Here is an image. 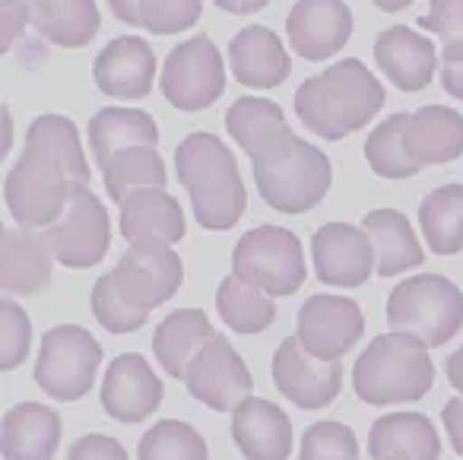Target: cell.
<instances>
[{
	"label": "cell",
	"instance_id": "83f0119b",
	"mask_svg": "<svg viewBox=\"0 0 463 460\" xmlns=\"http://www.w3.org/2000/svg\"><path fill=\"white\" fill-rule=\"evenodd\" d=\"M33 26L58 48H83L102 29L96 0H29Z\"/></svg>",
	"mask_w": 463,
	"mask_h": 460
},
{
	"label": "cell",
	"instance_id": "30bf717a",
	"mask_svg": "<svg viewBox=\"0 0 463 460\" xmlns=\"http://www.w3.org/2000/svg\"><path fill=\"white\" fill-rule=\"evenodd\" d=\"M159 86L165 102L181 111H203L216 105L225 92V67L210 35L200 33L175 45L162 67Z\"/></svg>",
	"mask_w": 463,
	"mask_h": 460
},
{
	"label": "cell",
	"instance_id": "7a4b0ae2",
	"mask_svg": "<svg viewBox=\"0 0 463 460\" xmlns=\"http://www.w3.org/2000/svg\"><path fill=\"white\" fill-rule=\"evenodd\" d=\"M184 283V264L168 242H134L121 261L99 276L90 305L109 333H134L146 324L149 311L165 305Z\"/></svg>",
	"mask_w": 463,
	"mask_h": 460
},
{
	"label": "cell",
	"instance_id": "ee69618b",
	"mask_svg": "<svg viewBox=\"0 0 463 460\" xmlns=\"http://www.w3.org/2000/svg\"><path fill=\"white\" fill-rule=\"evenodd\" d=\"M441 422H444V432L450 438V447L463 457V397H450L441 409Z\"/></svg>",
	"mask_w": 463,
	"mask_h": 460
},
{
	"label": "cell",
	"instance_id": "60d3db41",
	"mask_svg": "<svg viewBox=\"0 0 463 460\" xmlns=\"http://www.w3.org/2000/svg\"><path fill=\"white\" fill-rule=\"evenodd\" d=\"M67 460H128V451L111 435H83L71 445Z\"/></svg>",
	"mask_w": 463,
	"mask_h": 460
},
{
	"label": "cell",
	"instance_id": "b9f144b4",
	"mask_svg": "<svg viewBox=\"0 0 463 460\" xmlns=\"http://www.w3.org/2000/svg\"><path fill=\"white\" fill-rule=\"evenodd\" d=\"M441 90L450 99L463 102V42H450L444 45L441 54Z\"/></svg>",
	"mask_w": 463,
	"mask_h": 460
},
{
	"label": "cell",
	"instance_id": "ab89813d",
	"mask_svg": "<svg viewBox=\"0 0 463 460\" xmlns=\"http://www.w3.org/2000/svg\"><path fill=\"white\" fill-rule=\"evenodd\" d=\"M419 29H431L444 42H463V0H431L429 14L419 20Z\"/></svg>",
	"mask_w": 463,
	"mask_h": 460
},
{
	"label": "cell",
	"instance_id": "9c48e42d",
	"mask_svg": "<svg viewBox=\"0 0 463 460\" xmlns=\"http://www.w3.org/2000/svg\"><path fill=\"white\" fill-rule=\"evenodd\" d=\"M99 365H102L99 340L80 324H58L42 333L35 384L54 400H83L96 384Z\"/></svg>",
	"mask_w": 463,
	"mask_h": 460
},
{
	"label": "cell",
	"instance_id": "74e56055",
	"mask_svg": "<svg viewBox=\"0 0 463 460\" xmlns=\"http://www.w3.org/2000/svg\"><path fill=\"white\" fill-rule=\"evenodd\" d=\"M29 346H33L29 314L7 295L0 302V369H20L23 359L29 356Z\"/></svg>",
	"mask_w": 463,
	"mask_h": 460
},
{
	"label": "cell",
	"instance_id": "52a82bcc",
	"mask_svg": "<svg viewBox=\"0 0 463 460\" xmlns=\"http://www.w3.org/2000/svg\"><path fill=\"white\" fill-rule=\"evenodd\" d=\"M391 331L412 333L429 350L444 346L463 327V292L457 283L438 273H419L397 283L387 299Z\"/></svg>",
	"mask_w": 463,
	"mask_h": 460
},
{
	"label": "cell",
	"instance_id": "ffe728a7",
	"mask_svg": "<svg viewBox=\"0 0 463 460\" xmlns=\"http://www.w3.org/2000/svg\"><path fill=\"white\" fill-rule=\"evenodd\" d=\"M374 61L387 80L403 92H419L431 83L438 67V54L431 39L419 35L410 26H393L374 39Z\"/></svg>",
	"mask_w": 463,
	"mask_h": 460
},
{
	"label": "cell",
	"instance_id": "44dd1931",
	"mask_svg": "<svg viewBox=\"0 0 463 460\" xmlns=\"http://www.w3.org/2000/svg\"><path fill=\"white\" fill-rule=\"evenodd\" d=\"M52 248L33 229L0 232V289L4 295H39L52 283Z\"/></svg>",
	"mask_w": 463,
	"mask_h": 460
},
{
	"label": "cell",
	"instance_id": "f1b7e54d",
	"mask_svg": "<svg viewBox=\"0 0 463 460\" xmlns=\"http://www.w3.org/2000/svg\"><path fill=\"white\" fill-rule=\"evenodd\" d=\"M362 229L372 235L374 257H378V276H397L403 270H412L425 261L422 244L412 232L410 219L400 210H372L362 219Z\"/></svg>",
	"mask_w": 463,
	"mask_h": 460
},
{
	"label": "cell",
	"instance_id": "7bdbcfd3",
	"mask_svg": "<svg viewBox=\"0 0 463 460\" xmlns=\"http://www.w3.org/2000/svg\"><path fill=\"white\" fill-rule=\"evenodd\" d=\"M4 4V52H10L14 39L23 33L26 20H33V4L29 0H0Z\"/></svg>",
	"mask_w": 463,
	"mask_h": 460
},
{
	"label": "cell",
	"instance_id": "7402d4cb",
	"mask_svg": "<svg viewBox=\"0 0 463 460\" xmlns=\"http://www.w3.org/2000/svg\"><path fill=\"white\" fill-rule=\"evenodd\" d=\"M229 67L239 83L251 86V90H273L289 77L292 61L273 29L248 26L239 35H232Z\"/></svg>",
	"mask_w": 463,
	"mask_h": 460
},
{
	"label": "cell",
	"instance_id": "8fae6325",
	"mask_svg": "<svg viewBox=\"0 0 463 460\" xmlns=\"http://www.w3.org/2000/svg\"><path fill=\"white\" fill-rule=\"evenodd\" d=\"M45 242L52 248L54 261L71 270L96 267L111 244V219L102 200L90 191V185H80L71 206L58 223H52L45 232Z\"/></svg>",
	"mask_w": 463,
	"mask_h": 460
},
{
	"label": "cell",
	"instance_id": "7dc6e473",
	"mask_svg": "<svg viewBox=\"0 0 463 460\" xmlns=\"http://www.w3.org/2000/svg\"><path fill=\"white\" fill-rule=\"evenodd\" d=\"M444 371H448L450 388H457L463 394V346L457 352H450L448 362H444Z\"/></svg>",
	"mask_w": 463,
	"mask_h": 460
},
{
	"label": "cell",
	"instance_id": "7c38bea8",
	"mask_svg": "<svg viewBox=\"0 0 463 460\" xmlns=\"http://www.w3.org/2000/svg\"><path fill=\"white\" fill-rule=\"evenodd\" d=\"M184 388L197 403L216 413H229L241 400H248L254 390V378L248 371L245 359L235 352V346L216 333L203 350L197 352L184 371Z\"/></svg>",
	"mask_w": 463,
	"mask_h": 460
},
{
	"label": "cell",
	"instance_id": "e575fe53",
	"mask_svg": "<svg viewBox=\"0 0 463 460\" xmlns=\"http://www.w3.org/2000/svg\"><path fill=\"white\" fill-rule=\"evenodd\" d=\"M406 118H410V111H397V115L384 118V121L368 134L365 159L378 178L403 181V178H412V175L422 172V166L406 153V143H403Z\"/></svg>",
	"mask_w": 463,
	"mask_h": 460
},
{
	"label": "cell",
	"instance_id": "ba28073f",
	"mask_svg": "<svg viewBox=\"0 0 463 460\" xmlns=\"http://www.w3.org/2000/svg\"><path fill=\"white\" fill-rule=\"evenodd\" d=\"M232 273L267 295H292L305 283V254L296 232L283 225H258L232 251Z\"/></svg>",
	"mask_w": 463,
	"mask_h": 460
},
{
	"label": "cell",
	"instance_id": "3957f363",
	"mask_svg": "<svg viewBox=\"0 0 463 460\" xmlns=\"http://www.w3.org/2000/svg\"><path fill=\"white\" fill-rule=\"evenodd\" d=\"M175 172L191 194V210L197 225L210 232H225L248 210V191L232 156L219 137L194 130L175 149Z\"/></svg>",
	"mask_w": 463,
	"mask_h": 460
},
{
	"label": "cell",
	"instance_id": "5b68a950",
	"mask_svg": "<svg viewBox=\"0 0 463 460\" xmlns=\"http://www.w3.org/2000/svg\"><path fill=\"white\" fill-rule=\"evenodd\" d=\"M435 384L429 346L412 333H381L353 365V390L368 407L416 403Z\"/></svg>",
	"mask_w": 463,
	"mask_h": 460
},
{
	"label": "cell",
	"instance_id": "8d00e7d4",
	"mask_svg": "<svg viewBox=\"0 0 463 460\" xmlns=\"http://www.w3.org/2000/svg\"><path fill=\"white\" fill-rule=\"evenodd\" d=\"M298 460H359V438L343 422H315L305 428Z\"/></svg>",
	"mask_w": 463,
	"mask_h": 460
},
{
	"label": "cell",
	"instance_id": "f35d334b",
	"mask_svg": "<svg viewBox=\"0 0 463 460\" xmlns=\"http://www.w3.org/2000/svg\"><path fill=\"white\" fill-rule=\"evenodd\" d=\"M203 14V0H143L140 29L153 35H175L191 29Z\"/></svg>",
	"mask_w": 463,
	"mask_h": 460
},
{
	"label": "cell",
	"instance_id": "4316f807",
	"mask_svg": "<svg viewBox=\"0 0 463 460\" xmlns=\"http://www.w3.org/2000/svg\"><path fill=\"white\" fill-rule=\"evenodd\" d=\"M213 337H216V331H213L210 318H206L200 308H178V311L165 314V321L156 327L153 352L168 378L184 381L187 365L197 359V352L203 350Z\"/></svg>",
	"mask_w": 463,
	"mask_h": 460
},
{
	"label": "cell",
	"instance_id": "c3c4849f",
	"mask_svg": "<svg viewBox=\"0 0 463 460\" xmlns=\"http://www.w3.org/2000/svg\"><path fill=\"white\" fill-rule=\"evenodd\" d=\"M374 7L384 10V14H397V10H406L412 4V0H372Z\"/></svg>",
	"mask_w": 463,
	"mask_h": 460
},
{
	"label": "cell",
	"instance_id": "f6af8a7d",
	"mask_svg": "<svg viewBox=\"0 0 463 460\" xmlns=\"http://www.w3.org/2000/svg\"><path fill=\"white\" fill-rule=\"evenodd\" d=\"M111 14H115V20L128 23V26H140V7L143 0H109Z\"/></svg>",
	"mask_w": 463,
	"mask_h": 460
},
{
	"label": "cell",
	"instance_id": "d6986e66",
	"mask_svg": "<svg viewBox=\"0 0 463 460\" xmlns=\"http://www.w3.org/2000/svg\"><path fill=\"white\" fill-rule=\"evenodd\" d=\"M232 441L245 460H289L292 422L277 403L248 397L232 409Z\"/></svg>",
	"mask_w": 463,
	"mask_h": 460
},
{
	"label": "cell",
	"instance_id": "bcb514c9",
	"mask_svg": "<svg viewBox=\"0 0 463 460\" xmlns=\"http://www.w3.org/2000/svg\"><path fill=\"white\" fill-rule=\"evenodd\" d=\"M219 10H225V14H235V16H251L258 14V10H264L270 0H213Z\"/></svg>",
	"mask_w": 463,
	"mask_h": 460
},
{
	"label": "cell",
	"instance_id": "4fadbf2b",
	"mask_svg": "<svg viewBox=\"0 0 463 460\" xmlns=\"http://www.w3.org/2000/svg\"><path fill=\"white\" fill-rule=\"evenodd\" d=\"M273 384L298 409H324L340 397L343 369L308 352L298 337H286L273 352Z\"/></svg>",
	"mask_w": 463,
	"mask_h": 460
},
{
	"label": "cell",
	"instance_id": "d6a6232c",
	"mask_svg": "<svg viewBox=\"0 0 463 460\" xmlns=\"http://www.w3.org/2000/svg\"><path fill=\"white\" fill-rule=\"evenodd\" d=\"M225 130L232 134V140L245 149V156L254 159V156L270 147L279 134H286L289 124H286V115L277 102L245 96L225 111Z\"/></svg>",
	"mask_w": 463,
	"mask_h": 460
},
{
	"label": "cell",
	"instance_id": "277c9868",
	"mask_svg": "<svg viewBox=\"0 0 463 460\" xmlns=\"http://www.w3.org/2000/svg\"><path fill=\"white\" fill-rule=\"evenodd\" d=\"M384 105V86L359 58H343L317 77L305 80L296 92V115L324 140L362 130Z\"/></svg>",
	"mask_w": 463,
	"mask_h": 460
},
{
	"label": "cell",
	"instance_id": "2e32d148",
	"mask_svg": "<svg viewBox=\"0 0 463 460\" xmlns=\"http://www.w3.org/2000/svg\"><path fill=\"white\" fill-rule=\"evenodd\" d=\"M292 54L305 61H327L346 48L353 35V10L343 0H298L286 16Z\"/></svg>",
	"mask_w": 463,
	"mask_h": 460
},
{
	"label": "cell",
	"instance_id": "8992f818",
	"mask_svg": "<svg viewBox=\"0 0 463 460\" xmlns=\"http://www.w3.org/2000/svg\"><path fill=\"white\" fill-rule=\"evenodd\" d=\"M251 168L264 204L279 213H308L327 197L334 181V166L327 156L292 130L260 149L251 159Z\"/></svg>",
	"mask_w": 463,
	"mask_h": 460
},
{
	"label": "cell",
	"instance_id": "603a6c76",
	"mask_svg": "<svg viewBox=\"0 0 463 460\" xmlns=\"http://www.w3.org/2000/svg\"><path fill=\"white\" fill-rule=\"evenodd\" d=\"M406 153L419 166H444L463 156V115L448 105H422L410 111L403 130Z\"/></svg>",
	"mask_w": 463,
	"mask_h": 460
},
{
	"label": "cell",
	"instance_id": "e0dca14e",
	"mask_svg": "<svg viewBox=\"0 0 463 460\" xmlns=\"http://www.w3.org/2000/svg\"><path fill=\"white\" fill-rule=\"evenodd\" d=\"M99 397L111 419L134 426V422L149 419L162 407L165 388L140 352H121L118 359H111Z\"/></svg>",
	"mask_w": 463,
	"mask_h": 460
},
{
	"label": "cell",
	"instance_id": "484cf974",
	"mask_svg": "<svg viewBox=\"0 0 463 460\" xmlns=\"http://www.w3.org/2000/svg\"><path fill=\"white\" fill-rule=\"evenodd\" d=\"M121 235L128 238V244L146 238L175 244L184 238V210L165 187L137 191L121 204Z\"/></svg>",
	"mask_w": 463,
	"mask_h": 460
},
{
	"label": "cell",
	"instance_id": "5bb4252c",
	"mask_svg": "<svg viewBox=\"0 0 463 460\" xmlns=\"http://www.w3.org/2000/svg\"><path fill=\"white\" fill-rule=\"evenodd\" d=\"M311 261H315L317 283L340 289L362 286L378 267L372 235L362 225L349 223H324L311 235Z\"/></svg>",
	"mask_w": 463,
	"mask_h": 460
},
{
	"label": "cell",
	"instance_id": "cb8c5ba5",
	"mask_svg": "<svg viewBox=\"0 0 463 460\" xmlns=\"http://www.w3.org/2000/svg\"><path fill=\"white\" fill-rule=\"evenodd\" d=\"M61 445V416L45 403H20L4 413V460H54Z\"/></svg>",
	"mask_w": 463,
	"mask_h": 460
},
{
	"label": "cell",
	"instance_id": "f546056e",
	"mask_svg": "<svg viewBox=\"0 0 463 460\" xmlns=\"http://www.w3.org/2000/svg\"><path fill=\"white\" fill-rule=\"evenodd\" d=\"M156 143H159V128H156L153 115L140 109H102L90 121V147L99 166H105L121 149H156Z\"/></svg>",
	"mask_w": 463,
	"mask_h": 460
},
{
	"label": "cell",
	"instance_id": "681fc988",
	"mask_svg": "<svg viewBox=\"0 0 463 460\" xmlns=\"http://www.w3.org/2000/svg\"><path fill=\"white\" fill-rule=\"evenodd\" d=\"M393 460H400V457H393Z\"/></svg>",
	"mask_w": 463,
	"mask_h": 460
},
{
	"label": "cell",
	"instance_id": "836d02e7",
	"mask_svg": "<svg viewBox=\"0 0 463 460\" xmlns=\"http://www.w3.org/2000/svg\"><path fill=\"white\" fill-rule=\"evenodd\" d=\"M102 168L105 178V191L115 200L118 206L137 191H146V187H165L168 172L162 156L153 147H134V149H121V153L111 156Z\"/></svg>",
	"mask_w": 463,
	"mask_h": 460
},
{
	"label": "cell",
	"instance_id": "ac0fdd59",
	"mask_svg": "<svg viewBox=\"0 0 463 460\" xmlns=\"http://www.w3.org/2000/svg\"><path fill=\"white\" fill-rule=\"evenodd\" d=\"M92 77H96L99 92L121 99V102H137V99H146L153 90L156 54L140 35H121L99 52Z\"/></svg>",
	"mask_w": 463,
	"mask_h": 460
},
{
	"label": "cell",
	"instance_id": "d4e9b609",
	"mask_svg": "<svg viewBox=\"0 0 463 460\" xmlns=\"http://www.w3.org/2000/svg\"><path fill=\"white\" fill-rule=\"evenodd\" d=\"M368 457L372 460H438L441 438L429 416L422 413H387L374 419L368 432Z\"/></svg>",
	"mask_w": 463,
	"mask_h": 460
},
{
	"label": "cell",
	"instance_id": "6da1fadb",
	"mask_svg": "<svg viewBox=\"0 0 463 460\" xmlns=\"http://www.w3.org/2000/svg\"><path fill=\"white\" fill-rule=\"evenodd\" d=\"M90 181L80 130L64 115H39L26 130L23 156L4 181L7 210L23 229H48Z\"/></svg>",
	"mask_w": 463,
	"mask_h": 460
},
{
	"label": "cell",
	"instance_id": "9a60e30c",
	"mask_svg": "<svg viewBox=\"0 0 463 460\" xmlns=\"http://www.w3.org/2000/svg\"><path fill=\"white\" fill-rule=\"evenodd\" d=\"M365 333L362 308L343 295H311L298 308V333L302 346L317 359L340 362Z\"/></svg>",
	"mask_w": 463,
	"mask_h": 460
},
{
	"label": "cell",
	"instance_id": "1f68e13d",
	"mask_svg": "<svg viewBox=\"0 0 463 460\" xmlns=\"http://www.w3.org/2000/svg\"><path fill=\"white\" fill-rule=\"evenodd\" d=\"M216 311L222 318V324L235 333H260L277 321V305L270 302V295L260 292L258 286L239 280L232 273L219 283L216 289Z\"/></svg>",
	"mask_w": 463,
	"mask_h": 460
},
{
	"label": "cell",
	"instance_id": "d590c367",
	"mask_svg": "<svg viewBox=\"0 0 463 460\" xmlns=\"http://www.w3.org/2000/svg\"><path fill=\"white\" fill-rule=\"evenodd\" d=\"M137 460H210L203 435L181 419H162L140 438Z\"/></svg>",
	"mask_w": 463,
	"mask_h": 460
},
{
	"label": "cell",
	"instance_id": "4dcf8cb0",
	"mask_svg": "<svg viewBox=\"0 0 463 460\" xmlns=\"http://www.w3.org/2000/svg\"><path fill=\"white\" fill-rule=\"evenodd\" d=\"M419 229L431 254L450 257L463 251V185H441L419 204Z\"/></svg>",
	"mask_w": 463,
	"mask_h": 460
}]
</instances>
